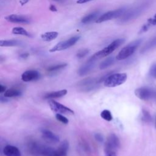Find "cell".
<instances>
[{"label": "cell", "instance_id": "2e32d148", "mask_svg": "<svg viewBox=\"0 0 156 156\" xmlns=\"http://www.w3.org/2000/svg\"><path fill=\"white\" fill-rule=\"evenodd\" d=\"M67 90L66 89H63V90H58V91H52V92H49L46 93V94H44V98L48 100L49 99H56V98H62L64 96H65L67 94Z\"/></svg>", "mask_w": 156, "mask_h": 156}, {"label": "cell", "instance_id": "f1b7e54d", "mask_svg": "<svg viewBox=\"0 0 156 156\" xmlns=\"http://www.w3.org/2000/svg\"><path fill=\"white\" fill-rule=\"evenodd\" d=\"M149 75L151 77L156 79V62L151 66L149 71Z\"/></svg>", "mask_w": 156, "mask_h": 156}, {"label": "cell", "instance_id": "5bb4252c", "mask_svg": "<svg viewBox=\"0 0 156 156\" xmlns=\"http://www.w3.org/2000/svg\"><path fill=\"white\" fill-rule=\"evenodd\" d=\"M41 133L42 137L48 141L52 143H58L59 141V136L49 130L45 129H41Z\"/></svg>", "mask_w": 156, "mask_h": 156}, {"label": "cell", "instance_id": "83f0119b", "mask_svg": "<svg viewBox=\"0 0 156 156\" xmlns=\"http://www.w3.org/2000/svg\"><path fill=\"white\" fill-rule=\"evenodd\" d=\"M55 118L57 119V121H60V122H62V123H63L64 124H67L69 122L68 119L67 118H66L65 116L62 115V114L56 113Z\"/></svg>", "mask_w": 156, "mask_h": 156}, {"label": "cell", "instance_id": "8fae6325", "mask_svg": "<svg viewBox=\"0 0 156 156\" xmlns=\"http://www.w3.org/2000/svg\"><path fill=\"white\" fill-rule=\"evenodd\" d=\"M5 19L10 23L18 24H29L30 23V20L26 16L12 14L5 17Z\"/></svg>", "mask_w": 156, "mask_h": 156}, {"label": "cell", "instance_id": "ba28073f", "mask_svg": "<svg viewBox=\"0 0 156 156\" xmlns=\"http://www.w3.org/2000/svg\"><path fill=\"white\" fill-rule=\"evenodd\" d=\"M120 147V141L119 138L115 134H110L107 139L105 144V154L109 152H115Z\"/></svg>", "mask_w": 156, "mask_h": 156}, {"label": "cell", "instance_id": "4316f807", "mask_svg": "<svg viewBox=\"0 0 156 156\" xmlns=\"http://www.w3.org/2000/svg\"><path fill=\"white\" fill-rule=\"evenodd\" d=\"M141 119L143 122L149 123L152 121V117L150 113L146 110L143 109L142 110V116H141Z\"/></svg>", "mask_w": 156, "mask_h": 156}, {"label": "cell", "instance_id": "74e56055", "mask_svg": "<svg viewBox=\"0 0 156 156\" xmlns=\"http://www.w3.org/2000/svg\"><path fill=\"white\" fill-rule=\"evenodd\" d=\"M105 154H106V156H116V152H109Z\"/></svg>", "mask_w": 156, "mask_h": 156}, {"label": "cell", "instance_id": "d4e9b609", "mask_svg": "<svg viewBox=\"0 0 156 156\" xmlns=\"http://www.w3.org/2000/svg\"><path fill=\"white\" fill-rule=\"evenodd\" d=\"M66 66H67V63H60V64H57V65H52V66H51L50 67H49L47 69V71L48 72L54 73V72H56V71H60V70L65 68Z\"/></svg>", "mask_w": 156, "mask_h": 156}, {"label": "cell", "instance_id": "e575fe53", "mask_svg": "<svg viewBox=\"0 0 156 156\" xmlns=\"http://www.w3.org/2000/svg\"><path fill=\"white\" fill-rule=\"evenodd\" d=\"M5 90H6L5 87L3 85L1 84V85H0V93H3V92H5Z\"/></svg>", "mask_w": 156, "mask_h": 156}, {"label": "cell", "instance_id": "d6986e66", "mask_svg": "<svg viewBox=\"0 0 156 156\" xmlns=\"http://www.w3.org/2000/svg\"><path fill=\"white\" fill-rule=\"evenodd\" d=\"M156 47V36L153 37L147 41L145 44L142 47L140 52L141 53H144Z\"/></svg>", "mask_w": 156, "mask_h": 156}, {"label": "cell", "instance_id": "1f68e13d", "mask_svg": "<svg viewBox=\"0 0 156 156\" xmlns=\"http://www.w3.org/2000/svg\"><path fill=\"white\" fill-rule=\"evenodd\" d=\"M147 22L149 23L151 25H156V13L153 16V18L149 19Z\"/></svg>", "mask_w": 156, "mask_h": 156}, {"label": "cell", "instance_id": "9a60e30c", "mask_svg": "<svg viewBox=\"0 0 156 156\" xmlns=\"http://www.w3.org/2000/svg\"><path fill=\"white\" fill-rule=\"evenodd\" d=\"M3 154L5 156H21L19 149L12 145H7L3 149Z\"/></svg>", "mask_w": 156, "mask_h": 156}, {"label": "cell", "instance_id": "6da1fadb", "mask_svg": "<svg viewBox=\"0 0 156 156\" xmlns=\"http://www.w3.org/2000/svg\"><path fill=\"white\" fill-rule=\"evenodd\" d=\"M148 5L147 2H144L140 5L127 9L124 13L119 18V21L123 23L136 18L147 9Z\"/></svg>", "mask_w": 156, "mask_h": 156}, {"label": "cell", "instance_id": "8992f818", "mask_svg": "<svg viewBox=\"0 0 156 156\" xmlns=\"http://www.w3.org/2000/svg\"><path fill=\"white\" fill-rule=\"evenodd\" d=\"M80 36H74L66 40L62 41L57 44H56L54 46H53L51 49H50V52H54L57 51H60L63 50H65L68 48L74 45L80 39Z\"/></svg>", "mask_w": 156, "mask_h": 156}, {"label": "cell", "instance_id": "484cf974", "mask_svg": "<svg viewBox=\"0 0 156 156\" xmlns=\"http://www.w3.org/2000/svg\"><path fill=\"white\" fill-rule=\"evenodd\" d=\"M101 116L107 121H111L113 119L112 115L108 110H104L101 113Z\"/></svg>", "mask_w": 156, "mask_h": 156}, {"label": "cell", "instance_id": "44dd1931", "mask_svg": "<svg viewBox=\"0 0 156 156\" xmlns=\"http://www.w3.org/2000/svg\"><path fill=\"white\" fill-rule=\"evenodd\" d=\"M22 94L20 90L15 88H11L5 90L4 93V96L6 98H13L20 96Z\"/></svg>", "mask_w": 156, "mask_h": 156}, {"label": "cell", "instance_id": "3957f363", "mask_svg": "<svg viewBox=\"0 0 156 156\" xmlns=\"http://www.w3.org/2000/svg\"><path fill=\"white\" fill-rule=\"evenodd\" d=\"M142 39H138L130 43L123 48H122V49L118 52V55H116V58L118 60H122L129 57L135 52V51L142 43Z\"/></svg>", "mask_w": 156, "mask_h": 156}, {"label": "cell", "instance_id": "7402d4cb", "mask_svg": "<svg viewBox=\"0 0 156 156\" xmlns=\"http://www.w3.org/2000/svg\"><path fill=\"white\" fill-rule=\"evenodd\" d=\"M58 33L57 32H55V31L47 32L41 35V38L44 41H50L55 39L58 37Z\"/></svg>", "mask_w": 156, "mask_h": 156}, {"label": "cell", "instance_id": "d590c367", "mask_svg": "<svg viewBox=\"0 0 156 156\" xmlns=\"http://www.w3.org/2000/svg\"><path fill=\"white\" fill-rule=\"evenodd\" d=\"M49 9H50V10H51L52 12H56L57 11V8L54 5H51L50 7H49Z\"/></svg>", "mask_w": 156, "mask_h": 156}, {"label": "cell", "instance_id": "7a4b0ae2", "mask_svg": "<svg viewBox=\"0 0 156 156\" xmlns=\"http://www.w3.org/2000/svg\"><path fill=\"white\" fill-rule=\"evenodd\" d=\"M127 79V75L124 73H113L107 76L104 79V85L106 87L112 88L123 84Z\"/></svg>", "mask_w": 156, "mask_h": 156}, {"label": "cell", "instance_id": "e0dca14e", "mask_svg": "<svg viewBox=\"0 0 156 156\" xmlns=\"http://www.w3.org/2000/svg\"><path fill=\"white\" fill-rule=\"evenodd\" d=\"M96 80L94 78H87L84 80H82L79 82V85L82 87H83V89L86 90H90L93 89L95 86Z\"/></svg>", "mask_w": 156, "mask_h": 156}, {"label": "cell", "instance_id": "9c48e42d", "mask_svg": "<svg viewBox=\"0 0 156 156\" xmlns=\"http://www.w3.org/2000/svg\"><path fill=\"white\" fill-rule=\"evenodd\" d=\"M48 104L52 111L60 114H66V115H74V111L68 108V107L53 100L49 99L48 101Z\"/></svg>", "mask_w": 156, "mask_h": 156}, {"label": "cell", "instance_id": "836d02e7", "mask_svg": "<svg viewBox=\"0 0 156 156\" xmlns=\"http://www.w3.org/2000/svg\"><path fill=\"white\" fill-rule=\"evenodd\" d=\"M29 54L28 53H23L20 55V57L21 58H26L29 57Z\"/></svg>", "mask_w": 156, "mask_h": 156}, {"label": "cell", "instance_id": "8d00e7d4", "mask_svg": "<svg viewBox=\"0 0 156 156\" xmlns=\"http://www.w3.org/2000/svg\"><path fill=\"white\" fill-rule=\"evenodd\" d=\"M7 101H8V99H7V98L5 97L4 96L1 97V102H7Z\"/></svg>", "mask_w": 156, "mask_h": 156}, {"label": "cell", "instance_id": "7c38bea8", "mask_svg": "<svg viewBox=\"0 0 156 156\" xmlns=\"http://www.w3.org/2000/svg\"><path fill=\"white\" fill-rule=\"evenodd\" d=\"M40 77V73L34 69H30L24 71L21 76V79L23 81L28 82L38 79Z\"/></svg>", "mask_w": 156, "mask_h": 156}, {"label": "cell", "instance_id": "ffe728a7", "mask_svg": "<svg viewBox=\"0 0 156 156\" xmlns=\"http://www.w3.org/2000/svg\"><path fill=\"white\" fill-rule=\"evenodd\" d=\"M23 43L21 41L17 40H1L0 46L8 47V46H18L23 45Z\"/></svg>", "mask_w": 156, "mask_h": 156}, {"label": "cell", "instance_id": "d6a6232c", "mask_svg": "<svg viewBox=\"0 0 156 156\" xmlns=\"http://www.w3.org/2000/svg\"><path fill=\"white\" fill-rule=\"evenodd\" d=\"M91 1H93V0H77V4H85V3H87L88 2H90Z\"/></svg>", "mask_w": 156, "mask_h": 156}, {"label": "cell", "instance_id": "cb8c5ba5", "mask_svg": "<svg viewBox=\"0 0 156 156\" xmlns=\"http://www.w3.org/2000/svg\"><path fill=\"white\" fill-rule=\"evenodd\" d=\"M115 62V58L113 57H108L104 60H103L99 65V68L101 69H104L110 66Z\"/></svg>", "mask_w": 156, "mask_h": 156}, {"label": "cell", "instance_id": "f35d334b", "mask_svg": "<svg viewBox=\"0 0 156 156\" xmlns=\"http://www.w3.org/2000/svg\"><path fill=\"white\" fill-rule=\"evenodd\" d=\"M29 1V0H21L20 2H21V4L23 5V4H25L26 3H27Z\"/></svg>", "mask_w": 156, "mask_h": 156}, {"label": "cell", "instance_id": "4fadbf2b", "mask_svg": "<svg viewBox=\"0 0 156 156\" xmlns=\"http://www.w3.org/2000/svg\"><path fill=\"white\" fill-rule=\"evenodd\" d=\"M69 148L67 140L63 141L57 149H54L50 156H66Z\"/></svg>", "mask_w": 156, "mask_h": 156}, {"label": "cell", "instance_id": "52a82bcc", "mask_svg": "<svg viewBox=\"0 0 156 156\" xmlns=\"http://www.w3.org/2000/svg\"><path fill=\"white\" fill-rule=\"evenodd\" d=\"M126 10L127 9L126 8H121L105 12L99 16V18L96 20V23H101L113 18H120L124 13Z\"/></svg>", "mask_w": 156, "mask_h": 156}, {"label": "cell", "instance_id": "603a6c76", "mask_svg": "<svg viewBox=\"0 0 156 156\" xmlns=\"http://www.w3.org/2000/svg\"><path fill=\"white\" fill-rule=\"evenodd\" d=\"M12 34H15V35H23L26 36L27 37H31L32 35L31 34L28 32L25 29L21 27H15L12 29Z\"/></svg>", "mask_w": 156, "mask_h": 156}, {"label": "cell", "instance_id": "4dcf8cb0", "mask_svg": "<svg viewBox=\"0 0 156 156\" xmlns=\"http://www.w3.org/2000/svg\"><path fill=\"white\" fill-rule=\"evenodd\" d=\"M94 138L96 139V141H99L100 143H102L104 141L103 136L102 135V134L99 133H96L94 135Z\"/></svg>", "mask_w": 156, "mask_h": 156}, {"label": "cell", "instance_id": "30bf717a", "mask_svg": "<svg viewBox=\"0 0 156 156\" xmlns=\"http://www.w3.org/2000/svg\"><path fill=\"white\" fill-rule=\"evenodd\" d=\"M96 60L97 59L94 58L93 55H92L90 58H88V60L83 65H82L79 68L77 71L78 74L80 76H82L86 75L89 72H90L94 67Z\"/></svg>", "mask_w": 156, "mask_h": 156}, {"label": "cell", "instance_id": "60d3db41", "mask_svg": "<svg viewBox=\"0 0 156 156\" xmlns=\"http://www.w3.org/2000/svg\"><path fill=\"white\" fill-rule=\"evenodd\" d=\"M155 127H156V117H155Z\"/></svg>", "mask_w": 156, "mask_h": 156}, {"label": "cell", "instance_id": "f546056e", "mask_svg": "<svg viewBox=\"0 0 156 156\" xmlns=\"http://www.w3.org/2000/svg\"><path fill=\"white\" fill-rule=\"evenodd\" d=\"M89 52V49H83L79 51L76 54V57L78 58H82L85 57Z\"/></svg>", "mask_w": 156, "mask_h": 156}, {"label": "cell", "instance_id": "ac0fdd59", "mask_svg": "<svg viewBox=\"0 0 156 156\" xmlns=\"http://www.w3.org/2000/svg\"><path fill=\"white\" fill-rule=\"evenodd\" d=\"M99 12L98 11H94L93 12L87 15H85L81 20L82 23L83 24H88L92 21H93L94 20H96L99 17Z\"/></svg>", "mask_w": 156, "mask_h": 156}, {"label": "cell", "instance_id": "5b68a950", "mask_svg": "<svg viewBox=\"0 0 156 156\" xmlns=\"http://www.w3.org/2000/svg\"><path fill=\"white\" fill-rule=\"evenodd\" d=\"M135 94L141 100L156 99V89L151 87H141L135 90Z\"/></svg>", "mask_w": 156, "mask_h": 156}, {"label": "cell", "instance_id": "ab89813d", "mask_svg": "<svg viewBox=\"0 0 156 156\" xmlns=\"http://www.w3.org/2000/svg\"><path fill=\"white\" fill-rule=\"evenodd\" d=\"M54 1H55V2H63L65 0H52Z\"/></svg>", "mask_w": 156, "mask_h": 156}, {"label": "cell", "instance_id": "277c9868", "mask_svg": "<svg viewBox=\"0 0 156 156\" xmlns=\"http://www.w3.org/2000/svg\"><path fill=\"white\" fill-rule=\"evenodd\" d=\"M125 41V39L124 38H118L115 40L113 41L110 44H109L107 46L102 49V50L95 53L93 56L97 60L107 57L112 53L115 50H116L118 47H119L122 44H123Z\"/></svg>", "mask_w": 156, "mask_h": 156}]
</instances>
